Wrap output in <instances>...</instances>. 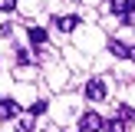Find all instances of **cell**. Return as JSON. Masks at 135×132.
I'll return each instance as SVG.
<instances>
[{
    "instance_id": "3",
    "label": "cell",
    "mask_w": 135,
    "mask_h": 132,
    "mask_svg": "<svg viewBox=\"0 0 135 132\" xmlns=\"http://www.w3.org/2000/svg\"><path fill=\"white\" fill-rule=\"evenodd\" d=\"M20 112H23V109H20L17 99H3V102H0V119H7V122H10V119H17Z\"/></svg>"
},
{
    "instance_id": "10",
    "label": "cell",
    "mask_w": 135,
    "mask_h": 132,
    "mask_svg": "<svg viewBox=\"0 0 135 132\" xmlns=\"http://www.w3.org/2000/svg\"><path fill=\"white\" fill-rule=\"evenodd\" d=\"M0 10H3V13H10V10H17V0H0Z\"/></svg>"
},
{
    "instance_id": "11",
    "label": "cell",
    "mask_w": 135,
    "mask_h": 132,
    "mask_svg": "<svg viewBox=\"0 0 135 132\" xmlns=\"http://www.w3.org/2000/svg\"><path fill=\"white\" fill-rule=\"evenodd\" d=\"M40 112H46V102H33L30 106V116H40Z\"/></svg>"
},
{
    "instance_id": "7",
    "label": "cell",
    "mask_w": 135,
    "mask_h": 132,
    "mask_svg": "<svg viewBox=\"0 0 135 132\" xmlns=\"http://www.w3.org/2000/svg\"><path fill=\"white\" fill-rule=\"evenodd\" d=\"M76 26H79V17H59V30L69 33V30H76Z\"/></svg>"
},
{
    "instance_id": "4",
    "label": "cell",
    "mask_w": 135,
    "mask_h": 132,
    "mask_svg": "<svg viewBox=\"0 0 135 132\" xmlns=\"http://www.w3.org/2000/svg\"><path fill=\"white\" fill-rule=\"evenodd\" d=\"M112 13H115V17L119 20H122V17H129V13H132V3H125V0H112Z\"/></svg>"
},
{
    "instance_id": "1",
    "label": "cell",
    "mask_w": 135,
    "mask_h": 132,
    "mask_svg": "<svg viewBox=\"0 0 135 132\" xmlns=\"http://www.w3.org/2000/svg\"><path fill=\"white\" fill-rule=\"evenodd\" d=\"M79 129H83V132H102L105 129V119L99 116V112H83V116H79Z\"/></svg>"
},
{
    "instance_id": "12",
    "label": "cell",
    "mask_w": 135,
    "mask_h": 132,
    "mask_svg": "<svg viewBox=\"0 0 135 132\" xmlns=\"http://www.w3.org/2000/svg\"><path fill=\"white\" fill-rule=\"evenodd\" d=\"M129 56H132V59H135V46H132V53H129Z\"/></svg>"
},
{
    "instance_id": "13",
    "label": "cell",
    "mask_w": 135,
    "mask_h": 132,
    "mask_svg": "<svg viewBox=\"0 0 135 132\" xmlns=\"http://www.w3.org/2000/svg\"><path fill=\"white\" fill-rule=\"evenodd\" d=\"M125 3H132V7H135V0H125Z\"/></svg>"
},
{
    "instance_id": "8",
    "label": "cell",
    "mask_w": 135,
    "mask_h": 132,
    "mask_svg": "<svg viewBox=\"0 0 135 132\" xmlns=\"http://www.w3.org/2000/svg\"><path fill=\"white\" fill-rule=\"evenodd\" d=\"M105 132H125V122L122 119H112V122H105Z\"/></svg>"
},
{
    "instance_id": "9",
    "label": "cell",
    "mask_w": 135,
    "mask_h": 132,
    "mask_svg": "<svg viewBox=\"0 0 135 132\" xmlns=\"http://www.w3.org/2000/svg\"><path fill=\"white\" fill-rule=\"evenodd\" d=\"M135 116V112L129 109V106H119V119H122V122H129V119Z\"/></svg>"
},
{
    "instance_id": "6",
    "label": "cell",
    "mask_w": 135,
    "mask_h": 132,
    "mask_svg": "<svg viewBox=\"0 0 135 132\" xmlns=\"http://www.w3.org/2000/svg\"><path fill=\"white\" fill-rule=\"evenodd\" d=\"M30 43H33V46H43V43H46V30L33 26V30H30Z\"/></svg>"
},
{
    "instance_id": "2",
    "label": "cell",
    "mask_w": 135,
    "mask_h": 132,
    "mask_svg": "<svg viewBox=\"0 0 135 132\" xmlns=\"http://www.w3.org/2000/svg\"><path fill=\"white\" fill-rule=\"evenodd\" d=\"M86 96H89L92 102H102L105 99V83L102 79H89V83H86Z\"/></svg>"
},
{
    "instance_id": "5",
    "label": "cell",
    "mask_w": 135,
    "mask_h": 132,
    "mask_svg": "<svg viewBox=\"0 0 135 132\" xmlns=\"http://www.w3.org/2000/svg\"><path fill=\"white\" fill-rule=\"evenodd\" d=\"M109 50H112V53H115V56H129V53H132V50H129V46H125V43H122V40H109Z\"/></svg>"
}]
</instances>
